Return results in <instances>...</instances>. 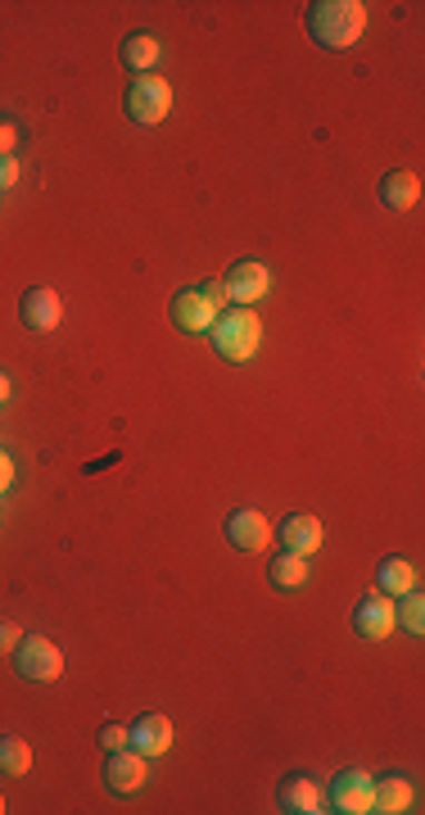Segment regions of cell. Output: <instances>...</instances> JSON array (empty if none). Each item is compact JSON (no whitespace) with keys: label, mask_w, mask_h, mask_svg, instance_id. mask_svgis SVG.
I'll list each match as a JSON object with an SVG mask.
<instances>
[{"label":"cell","mask_w":425,"mask_h":815,"mask_svg":"<svg viewBox=\"0 0 425 815\" xmlns=\"http://www.w3.org/2000/svg\"><path fill=\"white\" fill-rule=\"evenodd\" d=\"M363 32H367L363 0H313L308 6V37L322 50H348Z\"/></svg>","instance_id":"cell-1"},{"label":"cell","mask_w":425,"mask_h":815,"mask_svg":"<svg viewBox=\"0 0 425 815\" xmlns=\"http://www.w3.org/2000/svg\"><path fill=\"white\" fill-rule=\"evenodd\" d=\"M263 345V322L254 317V308H231L227 317L212 322V350L227 363H249Z\"/></svg>","instance_id":"cell-2"},{"label":"cell","mask_w":425,"mask_h":815,"mask_svg":"<svg viewBox=\"0 0 425 815\" xmlns=\"http://www.w3.org/2000/svg\"><path fill=\"white\" fill-rule=\"evenodd\" d=\"M122 109H127V118L140 122V127H159V122L168 118V109H172V87H168V78H159V73H140V78L127 87Z\"/></svg>","instance_id":"cell-3"},{"label":"cell","mask_w":425,"mask_h":815,"mask_svg":"<svg viewBox=\"0 0 425 815\" xmlns=\"http://www.w3.org/2000/svg\"><path fill=\"white\" fill-rule=\"evenodd\" d=\"M14 670L32 685H50V679L63 675V652L46 639V635H23L14 644Z\"/></svg>","instance_id":"cell-4"},{"label":"cell","mask_w":425,"mask_h":815,"mask_svg":"<svg viewBox=\"0 0 425 815\" xmlns=\"http://www.w3.org/2000/svg\"><path fill=\"white\" fill-rule=\"evenodd\" d=\"M223 286H227V304L249 308V304L267 300V291H271V272H267V263H258V258H240V263H231V272L223 277Z\"/></svg>","instance_id":"cell-5"},{"label":"cell","mask_w":425,"mask_h":815,"mask_svg":"<svg viewBox=\"0 0 425 815\" xmlns=\"http://www.w3.org/2000/svg\"><path fill=\"white\" fill-rule=\"evenodd\" d=\"M150 779V757H140L136 747H118V753L105 757V784L109 793H136Z\"/></svg>","instance_id":"cell-6"},{"label":"cell","mask_w":425,"mask_h":815,"mask_svg":"<svg viewBox=\"0 0 425 815\" xmlns=\"http://www.w3.org/2000/svg\"><path fill=\"white\" fill-rule=\"evenodd\" d=\"M223 530H227V543H231V549H240V553H263L271 543V526H267V517L258 508H236Z\"/></svg>","instance_id":"cell-7"},{"label":"cell","mask_w":425,"mask_h":815,"mask_svg":"<svg viewBox=\"0 0 425 815\" xmlns=\"http://www.w3.org/2000/svg\"><path fill=\"white\" fill-rule=\"evenodd\" d=\"M330 811H339V815H367L372 811V775L367 770H339L330 779Z\"/></svg>","instance_id":"cell-8"},{"label":"cell","mask_w":425,"mask_h":815,"mask_svg":"<svg viewBox=\"0 0 425 815\" xmlns=\"http://www.w3.org/2000/svg\"><path fill=\"white\" fill-rule=\"evenodd\" d=\"M353 630H358L363 639H372V644L389 639L394 635V598H385V593L358 598V607H353Z\"/></svg>","instance_id":"cell-9"},{"label":"cell","mask_w":425,"mask_h":815,"mask_svg":"<svg viewBox=\"0 0 425 815\" xmlns=\"http://www.w3.org/2000/svg\"><path fill=\"white\" fill-rule=\"evenodd\" d=\"M322 539H326V530L308 512H290L286 521H280V549L295 553V558H313L322 549Z\"/></svg>","instance_id":"cell-10"},{"label":"cell","mask_w":425,"mask_h":815,"mask_svg":"<svg viewBox=\"0 0 425 815\" xmlns=\"http://www.w3.org/2000/svg\"><path fill=\"white\" fill-rule=\"evenodd\" d=\"M127 747H136L140 757H164L172 747V720L168 716H140L131 729H127Z\"/></svg>","instance_id":"cell-11"},{"label":"cell","mask_w":425,"mask_h":815,"mask_svg":"<svg viewBox=\"0 0 425 815\" xmlns=\"http://www.w3.org/2000/svg\"><path fill=\"white\" fill-rule=\"evenodd\" d=\"M19 317L28 331H55L63 322V304L50 286H32L23 300H19Z\"/></svg>","instance_id":"cell-12"},{"label":"cell","mask_w":425,"mask_h":815,"mask_svg":"<svg viewBox=\"0 0 425 815\" xmlns=\"http://www.w3.org/2000/svg\"><path fill=\"white\" fill-rule=\"evenodd\" d=\"M172 322L181 326V331H212V322H218V308H212L199 291H177L172 295Z\"/></svg>","instance_id":"cell-13"},{"label":"cell","mask_w":425,"mask_h":815,"mask_svg":"<svg viewBox=\"0 0 425 815\" xmlns=\"http://www.w3.org/2000/svg\"><path fill=\"white\" fill-rule=\"evenodd\" d=\"M416 199H421V177L416 173H407V168L385 173V181H380V204H385V209L403 214V209H412Z\"/></svg>","instance_id":"cell-14"},{"label":"cell","mask_w":425,"mask_h":815,"mask_svg":"<svg viewBox=\"0 0 425 815\" xmlns=\"http://www.w3.org/2000/svg\"><path fill=\"white\" fill-rule=\"evenodd\" d=\"M276 802H280V811H290V815H317L322 811V788L313 779L295 775V779H286L276 788Z\"/></svg>","instance_id":"cell-15"},{"label":"cell","mask_w":425,"mask_h":815,"mask_svg":"<svg viewBox=\"0 0 425 815\" xmlns=\"http://www.w3.org/2000/svg\"><path fill=\"white\" fill-rule=\"evenodd\" d=\"M267 585L276 593H295L308 585V558H295V553H276L267 562Z\"/></svg>","instance_id":"cell-16"},{"label":"cell","mask_w":425,"mask_h":815,"mask_svg":"<svg viewBox=\"0 0 425 815\" xmlns=\"http://www.w3.org/2000/svg\"><path fill=\"white\" fill-rule=\"evenodd\" d=\"M372 811H380V815H403V811H412V784H407L403 775L372 779Z\"/></svg>","instance_id":"cell-17"},{"label":"cell","mask_w":425,"mask_h":815,"mask_svg":"<svg viewBox=\"0 0 425 815\" xmlns=\"http://www.w3.org/2000/svg\"><path fill=\"white\" fill-rule=\"evenodd\" d=\"M159 55H164V46H159V37H150V32H131V37L122 41V63L131 68L136 78H140V73H155Z\"/></svg>","instance_id":"cell-18"},{"label":"cell","mask_w":425,"mask_h":815,"mask_svg":"<svg viewBox=\"0 0 425 815\" xmlns=\"http://www.w3.org/2000/svg\"><path fill=\"white\" fill-rule=\"evenodd\" d=\"M376 589L385 593V598H398V593H407V589H416V567L407 562V558H385L380 567H376Z\"/></svg>","instance_id":"cell-19"},{"label":"cell","mask_w":425,"mask_h":815,"mask_svg":"<svg viewBox=\"0 0 425 815\" xmlns=\"http://www.w3.org/2000/svg\"><path fill=\"white\" fill-rule=\"evenodd\" d=\"M32 770V747L19 738V734H0V775H28Z\"/></svg>","instance_id":"cell-20"},{"label":"cell","mask_w":425,"mask_h":815,"mask_svg":"<svg viewBox=\"0 0 425 815\" xmlns=\"http://www.w3.org/2000/svg\"><path fill=\"white\" fill-rule=\"evenodd\" d=\"M394 630L425 635V598H421V589L398 593V602H394Z\"/></svg>","instance_id":"cell-21"},{"label":"cell","mask_w":425,"mask_h":815,"mask_svg":"<svg viewBox=\"0 0 425 815\" xmlns=\"http://www.w3.org/2000/svg\"><path fill=\"white\" fill-rule=\"evenodd\" d=\"M100 747H105V753H118V747H127V729L122 725H105L100 729Z\"/></svg>","instance_id":"cell-22"},{"label":"cell","mask_w":425,"mask_h":815,"mask_svg":"<svg viewBox=\"0 0 425 815\" xmlns=\"http://www.w3.org/2000/svg\"><path fill=\"white\" fill-rule=\"evenodd\" d=\"M199 295H204V300H208L212 308H223V304H227V286H223V277H212V282H204V286H199Z\"/></svg>","instance_id":"cell-23"},{"label":"cell","mask_w":425,"mask_h":815,"mask_svg":"<svg viewBox=\"0 0 425 815\" xmlns=\"http://www.w3.org/2000/svg\"><path fill=\"white\" fill-rule=\"evenodd\" d=\"M14 146H19V127L10 118H0V155H14Z\"/></svg>","instance_id":"cell-24"},{"label":"cell","mask_w":425,"mask_h":815,"mask_svg":"<svg viewBox=\"0 0 425 815\" xmlns=\"http://www.w3.org/2000/svg\"><path fill=\"white\" fill-rule=\"evenodd\" d=\"M19 181V159L14 155H0V190H10Z\"/></svg>","instance_id":"cell-25"},{"label":"cell","mask_w":425,"mask_h":815,"mask_svg":"<svg viewBox=\"0 0 425 815\" xmlns=\"http://www.w3.org/2000/svg\"><path fill=\"white\" fill-rule=\"evenodd\" d=\"M10 485H14V458H10L6 449H0V494H6Z\"/></svg>","instance_id":"cell-26"},{"label":"cell","mask_w":425,"mask_h":815,"mask_svg":"<svg viewBox=\"0 0 425 815\" xmlns=\"http://www.w3.org/2000/svg\"><path fill=\"white\" fill-rule=\"evenodd\" d=\"M19 639H23V635H19V626H14V621H0V652H10Z\"/></svg>","instance_id":"cell-27"},{"label":"cell","mask_w":425,"mask_h":815,"mask_svg":"<svg viewBox=\"0 0 425 815\" xmlns=\"http://www.w3.org/2000/svg\"><path fill=\"white\" fill-rule=\"evenodd\" d=\"M6 399H10V376L0 372V403H6Z\"/></svg>","instance_id":"cell-28"},{"label":"cell","mask_w":425,"mask_h":815,"mask_svg":"<svg viewBox=\"0 0 425 815\" xmlns=\"http://www.w3.org/2000/svg\"><path fill=\"white\" fill-rule=\"evenodd\" d=\"M0 811H6V797H0Z\"/></svg>","instance_id":"cell-29"}]
</instances>
